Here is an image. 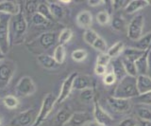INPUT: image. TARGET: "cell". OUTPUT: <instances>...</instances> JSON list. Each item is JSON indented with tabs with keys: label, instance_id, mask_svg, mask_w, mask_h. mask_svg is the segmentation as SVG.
<instances>
[{
	"label": "cell",
	"instance_id": "16",
	"mask_svg": "<svg viewBox=\"0 0 151 126\" xmlns=\"http://www.w3.org/2000/svg\"><path fill=\"white\" fill-rule=\"evenodd\" d=\"M86 88H92V80L87 75H78L75 78L73 83V89L84 90Z\"/></svg>",
	"mask_w": 151,
	"mask_h": 126
},
{
	"label": "cell",
	"instance_id": "17",
	"mask_svg": "<svg viewBox=\"0 0 151 126\" xmlns=\"http://www.w3.org/2000/svg\"><path fill=\"white\" fill-rule=\"evenodd\" d=\"M151 50V48H149L148 49H146L145 51V53L141 56V57L135 61V66H136V69H137V73L138 75H147V55L148 52Z\"/></svg>",
	"mask_w": 151,
	"mask_h": 126
},
{
	"label": "cell",
	"instance_id": "24",
	"mask_svg": "<svg viewBox=\"0 0 151 126\" xmlns=\"http://www.w3.org/2000/svg\"><path fill=\"white\" fill-rule=\"evenodd\" d=\"M144 53H145V51L140 50L136 48H129L127 49H124V51H123V57L129 59L132 61V62H135V61L138 60Z\"/></svg>",
	"mask_w": 151,
	"mask_h": 126
},
{
	"label": "cell",
	"instance_id": "35",
	"mask_svg": "<svg viewBox=\"0 0 151 126\" xmlns=\"http://www.w3.org/2000/svg\"><path fill=\"white\" fill-rule=\"evenodd\" d=\"M31 22L34 24L35 26H38V27H40V26H45V25H48L49 24V22L46 19V18H45L42 15H41L40 13H34L32 16H31Z\"/></svg>",
	"mask_w": 151,
	"mask_h": 126
},
{
	"label": "cell",
	"instance_id": "47",
	"mask_svg": "<svg viewBox=\"0 0 151 126\" xmlns=\"http://www.w3.org/2000/svg\"><path fill=\"white\" fill-rule=\"evenodd\" d=\"M104 3H105V1H103V0H89L88 1L89 6H91V7H97V6L103 5Z\"/></svg>",
	"mask_w": 151,
	"mask_h": 126
},
{
	"label": "cell",
	"instance_id": "5",
	"mask_svg": "<svg viewBox=\"0 0 151 126\" xmlns=\"http://www.w3.org/2000/svg\"><path fill=\"white\" fill-rule=\"evenodd\" d=\"M56 101H57V98L53 94H51V93L47 94L45 97L44 101L42 102L40 112H39V114L37 115L36 120L32 126H40L47 119V117H48L49 114L52 112V110H53L54 105L56 104Z\"/></svg>",
	"mask_w": 151,
	"mask_h": 126
},
{
	"label": "cell",
	"instance_id": "33",
	"mask_svg": "<svg viewBox=\"0 0 151 126\" xmlns=\"http://www.w3.org/2000/svg\"><path fill=\"white\" fill-rule=\"evenodd\" d=\"M3 104L4 105L9 109H15L19 105V101L15 96L12 95H8L3 99Z\"/></svg>",
	"mask_w": 151,
	"mask_h": 126
},
{
	"label": "cell",
	"instance_id": "10",
	"mask_svg": "<svg viewBox=\"0 0 151 126\" xmlns=\"http://www.w3.org/2000/svg\"><path fill=\"white\" fill-rule=\"evenodd\" d=\"M93 118L103 126H111L113 123V119L99 105L97 101H93Z\"/></svg>",
	"mask_w": 151,
	"mask_h": 126
},
{
	"label": "cell",
	"instance_id": "11",
	"mask_svg": "<svg viewBox=\"0 0 151 126\" xmlns=\"http://www.w3.org/2000/svg\"><path fill=\"white\" fill-rule=\"evenodd\" d=\"M108 104L111 106V108L117 113H125V112L129 111L131 107L129 100L119 99L113 96L108 98Z\"/></svg>",
	"mask_w": 151,
	"mask_h": 126
},
{
	"label": "cell",
	"instance_id": "22",
	"mask_svg": "<svg viewBox=\"0 0 151 126\" xmlns=\"http://www.w3.org/2000/svg\"><path fill=\"white\" fill-rule=\"evenodd\" d=\"M111 64H112V69H113L112 73L115 75L117 80L121 81L123 78H125L127 76V73L124 68V66H123V64H122L121 59H119V58L113 59Z\"/></svg>",
	"mask_w": 151,
	"mask_h": 126
},
{
	"label": "cell",
	"instance_id": "51",
	"mask_svg": "<svg viewBox=\"0 0 151 126\" xmlns=\"http://www.w3.org/2000/svg\"><path fill=\"white\" fill-rule=\"evenodd\" d=\"M4 59H5V55L1 52V51H0V62H2Z\"/></svg>",
	"mask_w": 151,
	"mask_h": 126
},
{
	"label": "cell",
	"instance_id": "52",
	"mask_svg": "<svg viewBox=\"0 0 151 126\" xmlns=\"http://www.w3.org/2000/svg\"><path fill=\"white\" fill-rule=\"evenodd\" d=\"M60 2H63V3H65V4H67V3L69 4V3H70L71 1H70V0H68V1H66V0H63V1H60Z\"/></svg>",
	"mask_w": 151,
	"mask_h": 126
},
{
	"label": "cell",
	"instance_id": "32",
	"mask_svg": "<svg viewBox=\"0 0 151 126\" xmlns=\"http://www.w3.org/2000/svg\"><path fill=\"white\" fill-rule=\"evenodd\" d=\"M49 9H50L52 16L54 17V19H60V18L63 17L64 12L63 10V8H61L59 4L50 3L49 4Z\"/></svg>",
	"mask_w": 151,
	"mask_h": 126
},
{
	"label": "cell",
	"instance_id": "13",
	"mask_svg": "<svg viewBox=\"0 0 151 126\" xmlns=\"http://www.w3.org/2000/svg\"><path fill=\"white\" fill-rule=\"evenodd\" d=\"M92 121V117L87 112H76L68 120V126H83Z\"/></svg>",
	"mask_w": 151,
	"mask_h": 126
},
{
	"label": "cell",
	"instance_id": "38",
	"mask_svg": "<svg viewBox=\"0 0 151 126\" xmlns=\"http://www.w3.org/2000/svg\"><path fill=\"white\" fill-rule=\"evenodd\" d=\"M93 88H86L80 92V99L85 102H91L93 101Z\"/></svg>",
	"mask_w": 151,
	"mask_h": 126
},
{
	"label": "cell",
	"instance_id": "7",
	"mask_svg": "<svg viewBox=\"0 0 151 126\" xmlns=\"http://www.w3.org/2000/svg\"><path fill=\"white\" fill-rule=\"evenodd\" d=\"M15 91L17 96L20 97H27L32 95L36 91V85L34 82H33L32 78L29 76L22 77L17 83Z\"/></svg>",
	"mask_w": 151,
	"mask_h": 126
},
{
	"label": "cell",
	"instance_id": "42",
	"mask_svg": "<svg viewBox=\"0 0 151 126\" xmlns=\"http://www.w3.org/2000/svg\"><path fill=\"white\" fill-rule=\"evenodd\" d=\"M116 81H117V79L112 72L107 73L103 77V82L106 85H112L113 83H115Z\"/></svg>",
	"mask_w": 151,
	"mask_h": 126
},
{
	"label": "cell",
	"instance_id": "50",
	"mask_svg": "<svg viewBox=\"0 0 151 126\" xmlns=\"http://www.w3.org/2000/svg\"><path fill=\"white\" fill-rule=\"evenodd\" d=\"M87 126H103V125L100 124V123H98L97 121L94 120V121H90Z\"/></svg>",
	"mask_w": 151,
	"mask_h": 126
},
{
	"label": "cell",
	"instance_id": "37",
	"mask_svg": "<svg viewBox=\"0 0 151 126\" xmlns=\"http://www.w3.org/2000/svg\"><path fill=\"white\" fill-rule=\"evenodd\" d=\"M137 116H138L139 119L143 120H151V110L145 107H139L137 108Z\"/></svg>",
	"mask_w": 151,
	"mask_h": 126
},
{
	"label": "cell",
	"instance_id": "30",
	"mask_svg": "<svg viewBox=\"0 0 151 126\" xmlns=\"http://www.w3.org/2000/svg\"><path fill=\"white\" fill-rule=\"evenodd\" d=\"M99 38V35L97 34V32L93 30H86L83 33V39L86 43L90 46H93V43Z\"/></svg>",
	"mask_w": 151,
	"mask_h": 126
},
{
	"label": "cell",
	"instance_id": "48",
	"mask_svg": "<svg viewBox=\"0 0 151 126\" xmlns=\"http://www.w3.org/2000/svg\"><path fill=\"white\" fill-rule=\"evenodd\" d=\"M147 68H148V71L150 72V75H151V50L149 51L148 55H147Z\"/></svg>",
	"mask_w": 151,
	"mask_h": 126
},
{
	"label": "cell",
	"instance_id": "44",
	"mask_svg": "<svg viewBox=\"0 0 151 126\" xmlns=\"http://www.w3.org/2000/svg\"><path fill=\"white\" fill-rule=\"evenodd\" d=\"M111 2L112 5V9L114 11L120 10L121 8H126L127 3H129V1H124V0H114V1H111Z\"/></svg>",
	"mask_w": 151,
	"mask_h": 126
},
{
	"label": "cell",
	"instance_id": "26",
	"mask_svg": "<svg viewBox=\"0 0 151 126\" xmlns=\"http://www.w3.org/2000/svg\"><path fill=\"white\" fill-rule=\"evenodd\" d=\"M149 48H151V31L145 36H142V38L136 42V49L140 50L145 51Z\"/></svg>",
	"mask_w": 151,
	"mask_h": 126
},
{
	"label": "cell",
	"instance_id": "3",
	"mask_svg": "<svg viewBox=\"0 0 151 126\" xmlns=\"http://www.w3.org/2000/svg\"><path fill=\"white\" fill-rule=\"evenodd\" d=\"M12 17L7 14H0V51L5 55L9 46V24Z\"/></svg>",
	"mask_w": 151,
	"mask_h": 126
},
{
	"label": "cell",
	"instance_id": "40",
	"mask_svg": "<svg viewBox=\"0 0 151 126\" xmlns=\"http://www.w3.org/2000/svg\"><path fill=\"white\" fill-rule=\"evenodd\" d=\"M39 3L37 1H26V5H25V10L28 15H33L34 13L37 12V9Z\"/></svg>",
	"mask_w": 151,
	"mask_h": 126
},
{
	"label": "cell",
	"instance_id": "39",
	"mask_svg": "<svg viewBox=\"0 0 151 126\" xmlns=\"http://www.w3.org/2000/svg\"><path fill=\"white\" fill-rule=\"evenodd\" d=\"M93 48H94L96 50L100 51L101 53H106V51H108V48H107V43L105 42L102 37L99 36V38L94 42L93 45L92 46Z\"/></svg>",
	"mask_w": 151,
	"mask_h": 126
},
{
	"label": "cell",
	"instance_id": "20",
	"mask_svg": "<svg viewBox=\"0 0 151 126\" xmlns=\"http://www.w3.org/2000/svg\"><path fill=\"white\" fill-rule=\"evenodd\" d=\"M72 115L73 113L71 112V110L67 107H65V108H63L58 112V114L55 117L54 122L57 126H63L64 124H67Z\"/></svg>",
	"mask_w": 151,
	"mask_h": 126
},
{
	"label": "cell",
	"instance_id": "34",
	"mask_svg": "<svg viewBox=\"0 0 151 126\" xmlns=\"http://www.w3.org/2000/svg\"><path fill=\"white\" fill-rule=\"evenodd\" d=\"M96 21L99 25L106 26L111 22V16L109 14L108 12H105V11L99 12L96 14Z\"/></svg>",
	"mask_w": 151,
	"mask_h": 126
},
{
	"label": "cell",
	"instance_id": "43",
	"mask_svg": "<svg viewBox=\"0 0 151 126\" xmlns=\"http://www.w3.org/2000/svg\"><path fill=\"white\" fill-rule=\"evenodd\" d=\"M136 101L141 104H151V91L145 93L144 95H139L137 98H135Z\"/></svg>",
	"mask_w": 151,
	"mask_h": 126
},
{
	"label": "cell",
	"instance_id": "23",
	"mask_svg": "<svg viewBox=\"0 0 151 126\" xmlns=\"http://www.w3.org/2000/svg\"><path fill=\"white\" fill-rule=\"evenodd\" d=\"M124 49H125V44L123 43L122 41H118L108 49L107 54L110 56L111 59H115L119 57V55L121 53H123Z\"/></svg>",
	"mask_w": 151,
	"mask_h": 126
},
{
	"label": "cell",
	"instance_id": "45",
	"mask_svg": "<svg viewBox=\"0 0 151 126\" xmlns=\"http://www.w3.org/2000/svg\"><path fill=\"white\" fill-rule=\"evenodd\" d=\"M137 125V121L133 118H127L125 119H123L120 121V123L117 126H136Z\"/></svg>",
	"mask_w": 151,
	"mask_h": 126
},
{
	"label": "cell",
	"instance_id": "21",
	"mask_svg": "<svg viewBox=\"0 0 151 126\" xmlns=\"http://www.w3.org/2000/svg\"><path fill=\"white\" fill-rule=\"evenodd\" d=\"M37 61L42 67L46 69H53L58 67V64L56 63L53 56L47 55V54H40L38 55Z\"/></svg>",
	"mask_w": 151,
	"mask_h": 126
},
{
	"label": "cell",
	"instance_id": "29",
	"mask_svg": "<svg viewBox=\"0 0 151 126\" xmlns=\"http://www.w3.org/2000/svg\"><path fill=\"white\" fill-rule=\"evenodd\" d=\"M72 37H73L72 30L66 28V29H63L60 31V33L58 37V43H59V45L64 46L66 43H68V42L72 39Z\"/></svg>",
	"mask_w": 151,
	"mask_h": 126
},
{
	"label": "cell",
	"instance_id": "19",
	"mask_svg": "<svg viewBox=\"0 0 151 126\" xmlns=\"http://www.w3.org/2000/svg\"><path fill=\"white\" fill-rule=\"evenodd\" d=\"M77 24L78 27L83 28V29L89 30V28L93 24V15L92 13L88 11L80 12L77 16Z\"/></svg>",
	"mask_w": 151,
	"mask_h": 126
},
{
	"label": "cell",
	"instance_id": "12",
	"mask_svg": "<svg viewBox=\"0 0 151 126\" xmlns=\"http://www.w3.org/2000/svg\"><path fill=\"white\" fill-rule=\"evenodd\" d=\"M58 41V37H57V33L53 31H47L42 33L39 37H38L37 42L39 46L42 49H48L52 46L56 44V42Z\"/></svg>",
	"mask_w": 151,
	"mask_h": 126
},
{
	"label": "cell",
	"instance_id": "25",
	"mask_svg": "<svg viewBox=\"0 0 151 126\" xmlns=\"http://www.w3.org/2000/svg\"><path fill=\"white\" fill-rule=\"evenodd\" d=\"M121 61H122V64H123V66H124V68H125L127 76H131V77H135V78L138 76L134 62H132V61L127 59L125 57H122Z\"/></svg>",
	"mask_w": 151,
	"mask_h": 126
},
{
	"label": "cell",
	"instance_id": "41",
	"mask_svg": "<svg viewBox=\"0 0 151 126\" xmlns=\"http://www.w3.org/2000/svg\"><path fill=\"white\" fill-rule=\"evenodd\" d=\"M111 58L109 56L107 53H101L97 56V59H96V64H99V66H102V67H107V66L110 64Z\"/></svg>",
	"mask_w": 151,
	"mask_h": 126
},
{
	"label": "cell",
	"instance_id": "27",
	"mask_svg": "<svg viewBox=\"0 0 151 126\" xmlns=\"http://www.w3.org/2000/svg\"><path fill=\"white\" fill-rule=\"evenodd\" d=\"M65 55H66V50L64 46L63 45H58L54 49L53 53V58L56 61V63L58 64H61L65 60Z\"/></svg>",
	"mask_w": 151,
	"mask_h": 126
},
{
	"label": "cell",
	"instance_id": "9",
	"mask_svg": "<svg viewBox=\"0 0 151 126\" xmlns=\"http://www.w3.org/2000/svg\"><path fill=\"white\" fill-rule=\"evenodd\" d=\"M78 75V74L77 72H73V73H71L70 75L64 80V82L63 83V85H61V89H60V95H59L58 98H57L56 104H60L61 102H63L69 97V95L71 94V92H72V90H73L74 80Z\"/></svg>",
	"mask_w": 151,
	"mask_h": 126
},
{
	"label": "cell",
	"instance_id": "14",
	"mask_svg": "<svg viewBox=\"0 0 151 126\" xmlns=\"http://www.w3.org/2000/svg\"><path fill=\"white\" fill-rule=\"evenodd\" d=\"M136 85L139 95H144L151 91V77L149 75H138L136 78Z\"/></svg>",
	"mask_w": 151,
	"mask_h": 126
},
{
	"label": "cell",
	"instance_id": "4",
	"mask_svg": "<svg viewBox=\"0 0 151 126\" xmlns=\"http://www.w3.org/2000/svg\"><path fill=\"white\" fill-rule=\"evenodd\" d=\"M145 25V17L143 14L134 16L127 26V35L131 41L137 42L143 36V30Z\"/></svg>",
	"mask_w": 151,
	"mask_h": 126
},
{
	"label": "cell",
	"instance_id": "8",
	"mask_svg": "<svg viewBox=\"0 0 151 126\" xmlns=\"http://www.w3.org/2000/svg\"><path fill=\"white\" fill-rule=\"evenodd\" d=\"M15 71V64L12 62H3L0 64V89L6 87Z\"/></svg>",
	"mask_w": 151,
	"mask_h": 126
},
{
	"label": "cell",
	"instance_id": "6",
	"mask_svg": "<svg viewBox=\"0 0 151 126\" xmlns=\"http://www.w3.org/2000/svg\"><path fill=\"white\" fill-rule=\"evenodd\" d=\"M37 118L35 109H28L18 114L11 122L9 126H32Z\"/></svg>",
	"mask_w": 151,
	"mask_h": 126
},
{
	"label": "cell",
	"instance_id": "15",
	"mask_svg": "<svg viewBox=\"0 0 151 126\" xmlns=\"http://www.w3.org/2000/svg\"><path fill=\"white\" fill-rule=\"evenodd\" d=\"M21 8L18 3L12 1H2L0 2V13L7 14L9 16H14L19 13Z\"/></svg>",
	"mask_w": 151,
	"mask_h": 126
},
{
	"label": "cell",
	"instance_id": "1",
	"mask_svg": "<svg viewBox=\"0 0 151 126\" xmlns=\"http://www.w3.org/2000/svg\"><path fill=\"white\" fill-rule=\"evenodd\" d=\"M136 78L127 75L125 78H123L117 85L113 97L125 100H129L132 99V98L138 97L139 93L138 90H137Z\"/></svg>",
	"mask_w": 151,
	"mask_h": 126
},
{
	"label": "cell",
	"instance_id": "28",
	"mask_svg": "<svg viewBox=\"0 0 151 126\" xmlns=\"http://www.w3.org/2000/svg\"><path fill=\"white\" fill-rule=\"evenodd\" d=\"M37 12L40 13L41 15H42L50 22H53L55 20L54 17L52 16V14H51L49 5H48V4H46V3H39V5H38V9H37Z\"/></svg>",
	"mask_w": 151,
	"mask_h": 126
},
{
	"label": "cell",
	"instance_id": "49",
	"mask_svg": "<svg viewBox=\"0 0 151 126\" xmlns=\"http://www.w3.org/2000/svg\"><path fill=\"white\" fill-rule=\"evenodd\" d=\"M139 123L141 126H151V120H143L139 119Z\"/></svg>",
	"mask_w": 151,
	"mask_h": 126
},
{
	"label": "cell",
	"instance_id": "31",
	"mask_svg": "<svg viewBox=\"0 0 151 126\" xmlns=\"http://www.w3.org/2000/svg\"><path fill=\"white\" fill-rule=\"evenodd\" d=\"M111 28L116 31H123L126 27L125 19L122 16H114L111 22Z\"/></svg>",
	"mask_w": 151,
	"mask_h": 126
},
{
	"label": "cell",
	"instance_id": "18",
	"mask_svg": "<svg viewBox=\"0 0 151 126\" xmlns=\"http://www.w3.org/2000/svg\"><path fill=\"white\" fill-rule=\"evenodd\" d=\"M148 5H151V1H148V0H131V1H129L125 10L127 13L131 14Z\"/></svg>",
	"mask_w": 151,
	"mask_h": 126
},
{
	"label": "cell",
	"instance_id": "36",
	"mask_svg": "<svg viewBox=\"0 0 151 126\" xmlns=\"http://www.w3.org/2000/svg\"><path fill=\"white\" fill-rule=\"evenodd\" d=\"M87 55L88 53L85 49H76L71 54V57L75 62H82L87 58Z\"/></svg>",
	"mask_w": 151,
	"mask_h": 126
},
{
	"label": "cell",
	"instance_id": "53",
	"mask_svg": "<svg viewBox=\"0 0 151 126\" xmlns=\"http://www.w3.org/2000/svg\"><path fill=\"white\" fill-rule=\"evenodd\" d=\"M0 124H1V120H0Z\"/></svg>",
	"mask_w": 151,
	"mask_h": 126
},
{
	"label": "cell",
	"instance_id": "46",
	"mask_svg": "<svg viewBox=\"0 0 151 126\" xmlns=\"http://www.w3.org/2000/svg\"><path fill=\"white\" fill-rule=\"evenodd\" d=\"M94 73H96V75H98V76L105 75V74L107 73V67L99 66V64H96V67H94Z\"/></svg>",
	"mask_w": 151,
	"mask_h": 126
},
{
	"label": "cell",
	"instance_id": "2",
	"mask_svg": "<svg viewBox=\"0 0 151 126\" xmlns=\"http://www.w3.org/2000/svg\"><path fill=\"white\" fill-rule=\"evenodd\" d=\"M27 30V22L23 13V11L21 10L18 14L12 17L11 24H9V32H12L14 42L18 43L17 41L22 40L24 38Z\"/></svg>",
	"mask_w": 151,
	"mask_h": 126
}]
</instances>
